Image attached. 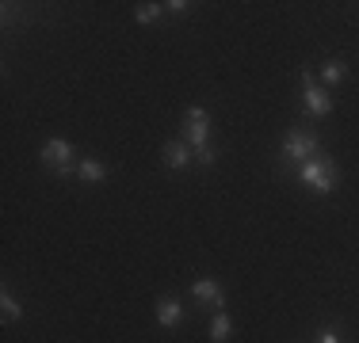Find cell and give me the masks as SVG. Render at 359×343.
I'll use <instances>...</instances> for the list:
<instances>
[{
    "mask_svg": "<svg viewBox=\"0 0 359 343\" xmlns=\"http://www.w3.org/2000/svg\"><path fill=\"white\" fill-rule=\"evenodd\" d=\"M165 12H172V15H187V12H191V4H187V0H168Z\"/></svg>",
    "mask_w": 359,
    "mask_h": 343,
    "instance_id": "cell-16",
    "label": "cell"
},
{
    "mask_svg": "<svg viewBox=\"0 0 359 343\" xmlns=\"http://www.w3.org/2000/svg\"><path fill=\"white\" fill-rule=\"evenodd\" d=\"M191 298L199 305H210L215 313H222L226 309V290L218 286V279H195L191 282Z\"/></svg>",
    "mask_w": 359,
    "mask_h": 343,
    "instance_id": "cell-5",
    "label": "cell"
},
{
    "mask_svg": "<svg viewBox=\"0 0 359 343\" xmlns=\"http://www.w3.org/2000/svg\"><path fill=\"white\" fill-rule=\"evenodd\" d=\"M298 99H302V111L313 118H329L332 107H337V99H332L329 88H321L318 76L310 73V69H298Z\"/></svg>",
    "mask_w": 359,
    "mask_h": 343,
    "instance_id": "cell-1",
    "label": "cell"
},
{
    "mask_svg": "<svg viewBox=\"0 0 359 343\" xmlns=\"http://www.w3.org/2000/svg\"><path fill=\"white\" fill-rule=\"evenodd\" d=\"M161 157H165V168L184 172L195 160V153H191V145H184V141H168L165 149H161Z\"/></svg>",
    "mask_w": 359,
    "mask_h": 343,
    "instance_id": "cell-6",
    "label": "cell"
},
{
    "mask_svg": "<svg viewBox=\"0 0 359 343\" xmlns=\"http://www.w3.org/2000/svg\"><path fill=\"white\" fill-rule=\"evenodd\" d=\"M39 157H42V164H46V168H54L57 176H73V172H76V164H73V160H76V153H73V145L65 141V137H50V141L42 145V153H39Z\"/></svg>",
    "mask_w": 359,
    "mask_h": 343,
    "instance_id": "cell-4",
    "label": "cell"
},
{
    "mask_svg": "<svg viewBox=\"0 0 359 343\" xmlns=\"http://www.w3.org/2000/svg\"><path fill=\"white\" fill-rule=\"evenodd\" d=\"M76 179H81V183H104V179H107V164H104V160H96V157L76 160Z\"/></svg>",
    "mask_w": 359,
    "mask_h": 343,
    "instance_id": "cell-9",
    "label": "cell"
},
{
    "mask_svg": "<svg viewBox=\"0 0 359 343\" xmlns=\"http://www.w3.org/2000/svg\"><path fill=\"white\" fill-rule=\"evenodd\" d=\"M321 157V137L310 130V126H294V130H287L283 137V160H290V164L302 168L306 160Z\"/></svg>",
    "mask_w": 359,
    "mask_h": 343,
    "instance_id": "cell-2",
    "label": "cell"
},
{
    "mask_svg": "<svg viewBox=\"0 0 359 343\" xmlns=\"http://www.w3.org/2000/svg\"><path fill=\"white\" fill-rule=\"evenodd\" d=\"M313 343H344V340H340V332H337V328H318Z\"/></svg>",
    "mask_w": 359,
    "mask_h": 343,
    "instance_id": "cell-15",
    "label": "cell"
},
{
    "mask_svg": "<svg viewBox=\"0 0 359 343\" xmlns=\"http://www.w3.org/2000/svg\"><path fill=\"white\" fill-rule=\"evenodd\" d=\"M0 316H4V324H12V321H20V316H23V305L15 302V298L8 294V290L0 294Z\"/></svg>",
    "mask_w": 359,
    "mask_h": 343,
    "instance_id": "cell-12",
    "label": "cell"
},
{
    "mask_svg": "<svg viewBox=\"0 0 359 343\" xmlns=\"http://www.w3.org/2000/svg\"><path fill=\"white\" fill-rule=\"evenodd\" d=\"M233 336V321H229V313L222 309V313L210 316V343H226Z\"/></svg>",
    "mask_w": 359,
    "mask_h": 343,
    "instance_id": "cell-11",
    "label": "cell"
},
{
    "mask_svg": "<svg viewBox=\"0 0 359 343\" xmlns=\"http://www.w3.org/2000/svg\"><path fill=\"white\" fill-rule=\"evenodd\" d=\"M348 76V62L344 57H325V65H321V88H337L340 80Z\"/></svg>",
    "mask_w": 359,
    "mask_h": 343,
    "instance_id": "cell-10",
    "label": "cell"
},
{
    "mask_svg": "<svg viewBox=\"0 0 359 343\" xmlns=\"http://www.w3.org/2000/svg\"><path fill=\"white\" fill-rule=\"evenodd\" d=\"M161 12H165V4H153V0H145V4L134 8V20H138V23H157Z\"/></svg>",
    "mask_w": 359,
    "mask_h": 343,
    "instance_id": "cell-13",
    "label": "cell"
},
{
    "mask_svg": "<svg viewBox=\"0 0 359 343\" xmlns=\"http://www.w3.org/2000/svg\"><path fill=\"white\" fill-rule=\"evenodd\" d=\"M157 324L161 328H180L184 324V305L176 298H161L157 302Z\"/></svg>",
    "mask_w": 359,
    "mask_h": 343,
    "instance_id": "cell-8",
    "label": "cell"
},
{
    "mask_svg": "<svg viewBox=\"0 0 359 343\" xmlns=\"http://www.w3.org/2000/svg\"><path fill=\"white\" fill-rule=\"evenodd\" d=\"M298 179H302L310 191H318V195H332L337 191V183H340V172H337V164H332L329 157H313V160H306L302 168H298Z\"/></svg>",
    "mask_w": 359,
    "mask_h": 343,
    "instance_id": "cell-3",
    "label": "cell"
},
{
    "mask_svg": "<svg viewBox=\"0 0 359 343\" xmlns=\"http://www.w3.org/2000/svg\"><path fill=\"white\" fill-rule=\"evenodd\" d=\"M180 141L191 145V153L195 149H207V145H210V122H184V126H180Z\"/></svg>",
    "mask_w": 359,
    "mask_h": 343,
    "instance_id": "cell-7",
    "label": "cell"
},
{
    "mask_svg": "<svg viewBox=\"0 0 359 343\" xmlns=\"http://www.w3.org/2000/svg\"><path fill=\"white\" fill-rule=\"evenodd\" d=\"M184 122H210V111L207 107H187L184 111Z\"/></svg>",
    "mask_w": 359,
    "mask_h": 343,
    "instance_id": "cell-14",
    "label": "cell"
}]
</instances>
